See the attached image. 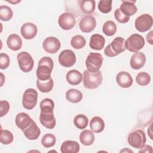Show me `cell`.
Returning a JSON list of instances; mask_svg holds the SVG:
<instances>
[{"instance_id": "6da1fadb", "label": "cell", "mask_w": 153, "mask_h": 153, "mask_svg": "<svg viewBox=\"0 0 153 153\" xmlns=\"http://www.w3.org/2000/svg\"><path fill=\"white\" fill-rule=\"evenodd\" d=\"M41 114L39 121L41 124L48 129H53L56 126V121L54 116V102L49 98H45L40 102Z\"/></svg>"}, {"instance_id": "7a4b0ae2", "label": "cell", "mask_w": 153, "mask_h": 153, "mask_svg": "<svg viewBox=\"0 0 153 153\" xmlns=\"http://www.w3.org/2000/svg\"><path fill=\"white\" fill-rule=\"evenodd\" d=\"M53 69V61L50 57H42L38 63L36 69V76L38 79L45 81L51 78V74Z\"/></svg>"}, {"instance_id": "3957f363", "label": "cell", "mask_w": 153, "mask_h": 153, "mask_svg": "<svg viewBox=\"0 0 153 153\" xmlns=\"http://www.w3.org/2000/svg\"><path fill=\"white\" fill-rule=\"evenodd\" d=\"M83 85L88 89H95L97 88L102 82L103 77L100 71L91 72L85 70L83 73Z\"/></svg>"}, {"instance_id": "277c9868", "label": "cell", "mask_w": 153, "mask_h": 153, "mask_svg": "<svg viewBox=\"0 0 153 153\" xmlns=\"http://www.w3.org/2000/svg\"><path fill=\"white\" fill-rule=\"evenodd\" d=\"M125 42L126 41L123 38L116 37L110 44L105 48L104 53L106 56L110 57L117 56L126 50Z\"/></svg>"}, {"instance_id": "5b68a950", "label": "cell", "mask_w": 153, "mask_h": 153, "mask_svg": "<svg viewBox=\"0 0 153 153\" xmlns=\"http://www.w3.org/2000/svg\"><path fill=\"white\" fill-rule=\"evenodd\" d=\"M144 45L145 39L142 35L138 33L132 34L125 42L126 49L132 53H137Z\"/></svg>"}, {"instance_id": "8992f818", "label": "cell", "mask_w": 153, "mask_h": 153, "mask_svg": "<svg viewBox=\"0 0 153 153\" xmlns=\"http://www.w3.org/2000/svg\"><path fill=\"white\" fill-rule=\"evenodd\" d=\"M127 141L129 145L136 149H140L146 143V137L143 130L136 129L129 133Z\"/></svg>"}, {"instance_id": "52a82bcc", "label": "cell", "mask_w": 153, "mask_h": 153, "mask_svg": "<svg viewBox=\"0 0 153 153\" xmlns=\"http://www.w3.org/2000/svg\"><path fill=\"white\" fill-rule=\"evenodd\" d=\"M103 57L101 54L97 53H90L85 60V65L87 71L91 72H96L99 71L103 63Z\"/></svg>"}, {"instance_id": "ba28073f", "label": "cell", "mask_w": 153, "mask_h": 153, "mask_svg": "<svg viewBox=\"0 0 153 153\" xmlns=\"http://www.w3.org/2000/svg\"><path fill=\"white\" fill-rule=\"evenodd\" d=\"M17 59L21 71L27 73L30 72L34 65V60L31 55L26 51H22L17 54Z\"/></svg>"}, {"instance_id": "9c48e42d", "label": "cell", "mask_w": 153, "mask_h": 153, "mask_svg": "<svg viewBox=\"0 0 153 153\" xmlns=\"http://www.w3.org/2000/svg\"><path fill=\"white\" fill-rule=\"evenodd\" d=\"M38 100V93L33 88L26 89L23 95L22 105L24 108L31 110L36 106Z\"/></svg>"}, {"instance_id": "30bf717a", "label": "cell", "mask_w": 153, "mask_h": 153, "mask_svg": "<svg viewBox=\"0 0 153 153\" xmlns=\"http://www.w3.org/2000/svg\"><path fill=\"white\" fill-rule=\"evenodd\" d=\"M136 29L140 32H145L149 30L152 26V17L148 14H143L137 17L134 22Z\"/></svg>"}, {"instance_id": "8fae6325", "label": "cell", "mask_w": 153, "mask_h": 153, "mask_svg": "<svg viewBox=\"0 0 153 153\" xmlns=\"http://www.w3.org/2000/svg\"><path fill=\"white\" fill-rule=\"evenodd\" d=\"M76 56L71 50H64L59 56V62L63 67H72L76 63Z\"/></svg>"}, {"instance_id": "7c38bea8", "label": "cell", "mask_w": 153, "mask_h": 153, "mask_svg": "<svg viewBox=\"0 0 153 153\" xmlns=\"http://www.w3.org/2000/svg\"><path fill=\"white\" fill-rule=\"evenodd\" d=\"M75 16L72 13L68 12L62 14L58 20L60 27L65 30H69L73 28L75 26Z\"/></svg>"}, {"instance_id": "4fadbf2b", "label": "cell", "mask_w": 153, "mask_h": 153, "mask_svg": "<svg viewBox=\"0 0 153 153\" xmlns=\"http://www.w3.org/2000/svg\"><path fill=\"white\" fill-rule=\"evenodd\" d=\"M61 44L60 41L56 37L49 36L46 38L42 42L44 50L50 54L57 53L60 48Z\"/></svg>"}, {"instance_id": "5bb4252c", "label": "cell", "mask_w": 153, "mask_h": 153, "mask_svg": "<svg viewBox=\"0 0 153 153\" xmlns=\"http://www.w3.org/2000/svg\"><path fill=\"white\" fill-rule=\"evenodd\" d=\"M96 26L95 18L91 15L84 16L79 21V27L81 30L84 33L92 32Z\"/></svg>"}, {"instance_id": "9a60e30c", "label": "cell", "mask_w": 153, "mask_h": 153, "mask_svg": "<svg viewBox=\"0 0 153 153\" xmlns=\"http://www.w3.org/2000/svg\"><path fill=\"white\" fill-rule=\"evenodd\" d=\"M38 29L36 26L32 23L23 24L20 29V33L25 39H32L36 35Z\"/></svg>"}, {"instance_id": "2e32d148", "label": "cell", "mask_w": 153, "mask_h": 153, "mask_svg": "<svg viewBox=\"0 0 153 153\" xmlns=\"http://www.w3.org/2000/svg\"><path fill=\"white\" fill-rule=\"evenodd\" d=\"M33 121V120L25 112H20L16 115L15 123L17 127L23 131L30 125Z\"/></svg>"}, {"instance_id": "e0dca14e", "label": "cell", "mask_w": 153, "mask_h": 153, "mask_svg": "<svg viewBox=\"0 0 153 153\" xmlns=\"http://www.w3.org/2000/svg\"><path fill=\"white\" fill-rule=\"evenodd\" d=\"M116 81L122 88H128L131 86L133 80L131 75L126 71L120 72L116 76Z\"/></svg>"}, {"instance_id": "ac0fdd59", "label": "cell", "mask_w": 153, "mask_h": 153, "mask_svg": "<svg viewBox=\"0 0 153 153\" xmlns=\"http://www.w3.org/2000/svg\"><path fill=\"white\" fill-rule=\"evenodd\" d=\"M145 62L146 56L142 52L134 53L132 55L130 60V66L134 70H137L142 68L145 65Z\"/></svg>"}, {"instance_id": "d6986e66", "label": "cell", "mask_w": 153, "mask_h": 153, "mask_svg": "<svg viewBox=\"0 0 153 153\" xmlns=\"http://www.w3.org/2000/svg\"><path fill=\"white\" fill-rule=\"evenodd\" d=\"M23 132L25 137L31 140H36L41 134V130L34 121Z\"/></svg>"}, {"instance_id": "ffe728a7", "label": "cell", "mask_w": 153, "mask_h": 153, "mask_svg": "<svg viewBox=\"0 0 153 153\" xmlns=\"http://www.w3.org/2000/svg\"><path fill=\"white\" fill-rule=\"evenodd\" d=\"M135 2L136 1H122L120 9L125 15L129 17L133 16L137 11V8L134 4Z\"/></svg>"}, {"instance_id": "44dd1931", "label": "cell", "mask_w": 153, "mask_h": 153, "mask_svg": "<svg viewBox=\"0 0 153 153\" xmlns=\"http://www.w3.org/2000/svg\"><path fill=\"white\" fill-rule=\"evenodd\" d=\"M79 151V145L74 140H66L60 146V151L62 153H77Z\"/></svg>"}, {"instance_id": "7402d4cb", "label": "cell", "mask_w": 153, "mask_h": 153, "mask_svg": "<svg viewBox=\"0 0 153 153\" xmlns=\"http://www.w3.org/2000/svg\"><path fill=\"white\" fill-rule=\"evenodd\" d=\"M7 45L11 50L17 51L20 50L22 46V38L17 34H11L8 36L7 39Z\"/></svg>"}, {"instance_id": "603a6c76", "label": "cell", "mask_w": 153, "mask_h": 153, "mask_svg": "<svg viewBox=\"0 0 153 153\" xmlns=\"http://www.w3.org/2000/svg\"><path fill=\"white\" fill-rule=\"evenodd\" d=\"M105 44V39L102 35L94 34L90 38L89 45L93 50H100L104 47Z\"/></svg>"}, {"instance_id": "cb8c5ba5", "label": "cell", "mask_w": 153, "mask_h": 153, "mask_svg": "<svg viewBox=\"0 0 153 153\" xmlns=\"http://www.w3.org/2000/svg\"><path fill=\"white\" fill-rule=\"evenodd\" d=\"M82 74L75 69L69 71L66 76L68 82L72 85H76L80 84L82 81Z\"/></svg>"}, {"instance_id": "d4e9b609", "label": "cell", "mask_w": 153, "mask_h": 153, "mask_svg": "<svg viewBox=\"0 0 153 153\" xmlns=\"http://www.w3.org/2000/svg\"><path fill=\"white\" fill-rule=\"evenodd\" d=\"M90 127L93 132L96 133H100L105 128L104 121L100 117H94L90 121Z\"/></svg>"}, {"instance_id": "484cf974", "label": "cell", "mask_w": 153, "mask_h": 153, "mask_svg": "<svg viewBox=\"0 0 153 153\" xmlns=\"http://www.w3.org/2000/svg\"><path fill=\"white\" fill-rule=\"evenodd\" d=\"M95 137L93 133L89 130H84L79 134V141L85 146L92 145L94 141Z\"/></svg>"}, {"instance_id": "4316f807", "label": "cell", "mask_w": 153, "mask_h": 153, "mask_svg": "<svg viewBox=\"0 0 153 153\" xmlns=\"http://www.w3.org/2000/svg\"><path fill=\"white\" fill-rule=\"evenodd\" d=\"M66 99L71 103H76L82 99V93L75 88H71L66 92Z\"/></svg>"}, {"instance_id": "83f0119b", "label": "cell", "mask_w": 153, "mask_h": 153, "mask_svg": "<svg viewBox=\"0 0 153 153\" xmlns=\"http://www.w3.org/2000/svg\"><path fill=\"white\" fill-rule=\"evenodd\" d=\"M79 5L81 10L85 14H91L94 12L96 7V2L93 0L79 1Z\"/></svg>"}, {"instance_id": "f1b7e54d", "label": "cell", "mask_w": 153, "mask_h": 153, "mask_svg": "<svg viewBox=\"0 0 153 153\" xmlns=\"http://www.w3.org/2000/svg\"><path fill=\"white\" fill-rule=\"evenodd\" d=\"M54 82L51 78L45 81H41L36 79V87L39 91L42 93H48L53 88Z\"/></svg>"}, {"instance_id": "f546056e", "label": "cell", "mask_w": 153, "mask_h": 153, "mask_svg": "<svg viewBox=\"0 0 153 153\" xmlns=\"http://www.w3.org/2000/svg\"><path fill=\"white\" fill-rule=\"evenodd\" d=\"M88 118L84 114H78L74 118V124L79 129H84L88 125Z\"/></svg>"}, {"instance_id": "4dcf8cb0", "label": "cell", "mask_w": 153, "mask_h": 153, "mask_svg": "<svg viewBox=\"0 0 153 153\" xmlns=\"http://www.w3.org/2000/svg\"><path fill=\"white\" fill-rule=\"evenodd\" d=\"M117 30V27L116 24L111 20H108L106 22L102 27L103 32L107 36H111L114 35Z\"/></svg>"}, {"instance_id": "1f68e13d", "label": "cell", "mask_w": 153, "mask_h": 153, "mask_svg": "<svg viewBox=\"0 0 153 153\" xmlns=\"http://www.w3.org/2000/svg\"><path fill=\"white\" fill-rule=\"evenodd\" d=\"M86 44V41L84 36L80 35L74 36L71 40V46L75 49H81Z\"/></svg>"}, {"instance_id": "d6a6232c", "label": "cell", "mask_w": 153, "mask_h": 153, "mask_svg": "<svg viewBox=\"0 0 153 153\" xmlns=\"http://www.w3.org/2000/svg\"><path fill=\"white\" fill-rule=\"evenodd\" d=\"M13 16L11 8L7 5H1L0 7V19L2 21H9Z\"/></svg>"}, {"instance_id": "836d02e7", "label": "cell", "mask_w": 153, "mask_h": 153, "mask_svg": "<svg viewBox=\"0 0 153 153\" xmlns=\"http://www.w3.org/2000/svg\"><path fill=\"white\" fill-rule=\"evenodd\" d=\"M14 139L13 133L8 130L1 129L0 142L4 145H8L11 143Z\"/></svg>"}, {"instance_id": "e575fe53", "label": "cell", "mask_w": 153, "mask_h": 153, "mask_svg": "<svg viewBox=\"0 0 153 153\" xmlns=\"http://www.w3.org/2000/svg\"><path fill=\"white\" fill-rule=\"evenodd\" d=\"M56 142L55 136L51 133H47L43 136L41 139V144L45 148H50L53 146Z\"/></svg>"}, {"instance_id": "d590c367", "label": "cell", "mask_w": 153, "mask_h": 153, "mask_svg": "<svg viewBox=\"0 0 153 153\" xmlns=\"http://www.w3.org/2000/svg\"><path fill=\"white\" fill-rule=\"evenodd\" d=\"M150 75L148 73L145 72H139L136 77V81L137 84L141 86L147 85L150 82Z\"/></svg>"}, {"instance_id": "8d00e7d4", "label": "cell", "mask_w": 153, "mask_h": 153, "mask_svg": "<svg viewBox=\"0 0 153 153\" xmlns=\"http://www.w3.org/2000/svg\"><path fill=\"white\" fill-rule=\"evenodd\" d=\"M112 4L111 0H101L98 3V9L102 13H108L112 10Z\"/></svg>"}, {"instance_id": "74e56055", "label": "cell", "mask_w": 153, "mask_h": 153, "mask_svg": "<svg viewBox=\"0 0 153 153\" xmlns=\"http://www.w3.org/2000/svg\"><path fill=\"white\" fill-rule=\"evenodd\" d=\"M115 19L120 23H126L130 20V17L123 14L120 8H117L114 12Z\"/></svg>"}, {"instance_id": "f35d334b", "label": "cell", "mask_w": 153, "mask_h": 153, "mask_svg": "<svg viewBox=\"0 0 153 153\" xmlns=\"http://www.w3.org/2000/svg\"><path fill=\"white\" fill-rule=\"evenodd\" d=\"M10 63V57L8 54L1 53L0 54V68L1 69H7Z\"/></svg>"}, {"instance_id": "ab89813d", "label": "cell", "mask_w": 153, "mask_h": 153, "mask_svg": "<svg viewBox=\"0 0 153 153\" xmlns=\"http://www.w3.org/2000/svg\"><path fill=\"white\" fill-rule=\"evenodd\" d=\"M0 117H2L5 115L9 111L10 106L9 103L7 100H1L0 102Z\"/></svg>"}, {"instance_id": "60d3db41", "label": "cell", "mask_w": 153, "mask_h": 153, "mask_svg": "<svg viewBox=\"0 0 153 153\" xmlns=\"http://www.w3.org/2000/svg\"><path fill=\"white\" fill-rule=\"evenodd\" d=\"M140 149L139 150V152H152V148L150 145H144L142 147L140 148Z\"/></svg>"}, {"instance_id": "b9f144b4", "label": "cell", "mask_w": 153, "mask_h": 153, "mask_svg": "<svg viewBox=\"0 0 153 153\" xmlns=\"http://www.w3.org/2000/svg\"><path fill=\"white\" fill-rule=\"evenodd\" d=\"M146 40L150 44L152 45V31H150L146 35Z\"/></svg>"}]
</instances>
